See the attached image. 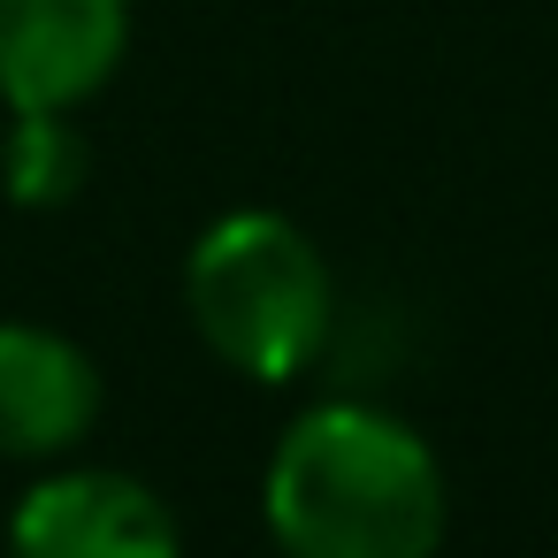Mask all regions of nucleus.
<instances>
[{
	"label": "nucleus",
	"mask_w": 558,
	"mask_h": 558,
	"mask_svg": "<svg viewBox=\"0 0 558 558\" xmlns=\"http://www.w3.org/2000/svg\"><path fill=\"white\" fill-rule=\"evenodd\" d=\"M9 558H177V520L146 482L116 466H70L16 505Z\"/></svg>",
	"instance_id": "20e7f679"
},
{
	"label": "nucleus",
	"mask_w": 558,
	"mask_h": 558,
	"mask_svg": "<svg viewBox=\"0 0 558 558\" xmlns=\"http://www.w3.org/2000/svg\"><path fill=\"white\" fill-rule=\"evenodd\" d=\"M123 47V0H0V100L16 116H70L116 77Z\"/></svg>",
	"instance_id": "7ed1b4c3"
},
{
	"label": "nucleus",
	"mask_w": 558,
	"mask_h": 558,
	"mask_svg": "<svg viewBox=\"0 0 558 558\" xmlns=\"http://www.w3.org/2000/svg\"><path fill=\"white\" fill-rule=\"evenodd\" d=\"M184 306L207 352L260 383H291L329 344V314H337L314 238L268 207H238L192 245Z\"/></svg>",
	"instance_id": "f03ea898"
},
{
	"label": "nucleus",
	"mask_w": 558,
	"mask_h": 558,
	"mask_svg": "<svg viewBox=\"0 0 558 558\" xmlns=\"http://www.w3.org/2000/svg\"><path fill=\"white\" fill-rule=\"evenodd\" d=\"M0 184L16 207H62L85 184V138L70 131V116H16L9 154H0Z\"/></svg>",
	"instance_id": "423d86ee"
},
{
	"label": "nucleus",
	"mask_w": 558,
	"mask_h": 558,
	"mask_svg": "<svg viewBox=\"0 0 558 558\" xmlns=\"http://www.w3.org/2000/svg\"><path fill=\"white\" fill-rule=\"evenodd\" d=\"M93 421H100L93 360L39 322H0V459H54L85 444Z\"/></svg>",
	"instance_id": "39448f33"
},
{
	"label": "nucleus",
	"mask_w": 558,
	"mask_h": 558,
	"mask_svg": "<svg viewBox=\"0 0 558 558\" xmlns=\"http://www.w3.org/2000/svg\"><path fill=\"white\" fill-rule=\"evenodd\" d=\"M268 535L283 558H436L444 466L383 405H314L268 459Z\"/></svg>",
	"instance_id": "f257e3e1"
}]
</instances>
